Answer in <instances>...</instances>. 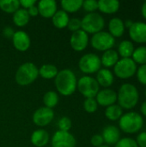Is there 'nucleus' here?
Returning <instances> with one entry per match:
<instances>
[{
  "label": "nucleus",
  "instance_id": "obj_1",
  "mask_svg": "<svg viewBox=\"0 0 146 147\" xmlns=\"http://www.w3.org/2000/svg\"><path fill=\"white\" fill-rule=\"evenodd\" d=\"M55 87L59 94L65 96L72 95L77 90V78L70 69H64L58 72L54 80Z\"/></svg>",
  "mask_w": 146,
  "mask_h": 147
},
{
  "label": "nucleus",
  "instance_id": "obj_2",
  "mask_svg": "<svg viewBox=\"0 0 146 147\" xmlns=\"http://www.w3.org/2000/svg\"><path fill=\"white\" fill-rule=\"evenodd\" d=\"M139 93L137 87L132 84H123L117 93L118 105L123 109H132L139 102Z\"/></svg>",
  "mask_w": 146,
  "mask_h": 147
},
{
  "label": "nucleus",
  "instance_id": "obj_3",
  "mask_svg": "<svg viewBox=\"0 0 146 147\" xmlns=\"http://www.w3.org/2000/svg\"><path fill=\"white\" fill-rule=\"evenodd\" d=\"M119 126L121 131L128 134L139 133L144 126L142 115L137 112H128L124 114L119 120Z\"/></svg>",
  "mask_w": 146,
  "mask_h": 147
},
{
  "label": "nucleus",
  "instance_id": "obj_4",
  "mask_svg": "<svg viewBox=\"0 0 146 147\" xmlns=\"http://www.w3.org/2000/svg\"><path fill=\"white\" fill-rule=\"evenodd\" d=\"M39 77V69L32 62H26L21 65L15 75V80L21 86H27L33 84Z\"/></svg>",
  "mask_w": 146,
  "mask_h": 147
},
{
  "label": "nucleus",
  "instance_id": "obj_5",
  "mask_svg": "<svg viewBox=\"0 0 146 147\" xmlns=\"http://www.w3.org/2000/svg\"><path fill=\"white\" fill-rule=\"evenodd\" d=\"M105 26V20L102 15L93 12L88 13L81 20V29L87 34H96L102 31Z\"/></svg>",
  "mask_w": 146,
  "mask_h": 147
},
{
  "label": "nucleus",
  "instance_id": "obj_6",
  "mask_svg": "<svg viewBox=\"0 0 146 147\" xmlns=\"http://www.w3.org/2000/svg\"><path fill=\"white\" fill-rule=\"evenodd\" d=\"M77 88L85 98H95L100 90L97 81L90 76L82 77L77 81Z\"/></svg>",
  "mask_w": 146,
  "mask_h": 147
},
{
  "label": "nucleus",
  "instance_id": "obj_7",
  "mask_svg": "<svg viewBox=\"0 0 146 147\" xmlns=\"http://www.w3.org/2000/svg\"><path fill=\"white\" fill-rule=\"evenodd\" d=\"M114 67L115 76L120 79H128L133 78L136 74L138 69L137 64L131 58L119 59Z\"/></svg>",
  "mask_w": 146,
  "mask_h": 147
},
{
  "label": "nucleus",
  "instance_id": "obj_8",
  "mask_svg": "<svg viewBox=\"0 0 146 147\" xmlns=\"http://www.w3.org/2000/svg\"><path fill=\"white\" fill-rule=\"evenodd\" d=\"M90 43L92 47L96 50L106 52L114 47L115 45V38H114L108 32L101 31L93 34Z\"/></svg>",
  "mask_w": 146,
  "mask_h": 147
},
{
  "label": "nucleus",
  "instance_id": "obj_9",
  "mask_svg": "<svg viewBox=\"0 0 146 147\" xmlns=\"http://www.w3.org/2000/svg\"><path fill=\"white\" fill-rule=\"evenodd\" d=\"M102 66L101 59L95 53H86L81 57L78 62L80 71L85 74H93L97 72Z\"/></svg>",
  "mask_w": 146,
  "mask_h": 147
},
{
  "label": "nucleus",
  "instance_id": "obj_10",
  "mask_svg": "<svg viewBox=\"0 0 146 147\" xmlns=\"http://www.w3.org/2000/svg\"><path fill=\"white\" fill-rule=\"evenodd\" d=\"M51 144L52 147H76L77 141L71 133L59 130L53 134Z\"/></svg>",
  "mask_w": 146,
  "mask_h": 147
},
{
  "label": "nucleus",
  "instance_id": "obj_11",
  "mask_svg": "<svg viewBox=\"0 0 146 147\" xmlns=\"http://www.w3.org/2000/svg\"><path fill=\"white\" fill-rule=\"evenodd\" d=\"M54 118V112L52 109L46 107L39 108L33 115V122L38 127H46Z\"/></svg>",
  "mask_w": 146,
  "mask_h": 147
},
{
  "label": "nucleus",
  "instance_id": "obj_12",
  "mask_svg": "<svg viewBox=\"0 0 146 147\" xmlns=\"http://www.w3.org/2000/svg\"><path fill=\"white\" fill-rule=\"evenodd\" d=\"M89 44V35L83 30L80 29L73 32L70 38V45L74 51L82 52Z\"/></svg>",
  "mask_w": 146,
  "mask_h": 147
},
{
  "label": "nucleus",
  "instance_id": "obj_13",
  "mask_svg": "<svg viewBox=\"0 0 146 147\" xmlns=\"http://www.w3.org/2000/svg\"><path fill=\"white\" fill-rule=\"evenodd\" d=\"M129 36L133 41L140 44L146 43V23L135 22L129 28Z\"/></svg>",
  "mask_w": 146,
  "mask_h": 147
},
{
  "label": "nucleus",
  "instance_id": "obj_14",
  "mask_svg": "<svg viewBox=\"0 0 146 147\" xmlns=\"http://www.w3.org/2000/svg\"><path fill=\"white\" fill-rule=\"evenodd\" d=\"M12 43L14 47L19 52H26L31 45L29 35L22 30L15 31L12 37Z\"/></svg>",
  "mask_w": 146,
  "mask_h": 147
},
{
  "label": "nucleus",
  "instance_id": "obj_15",
  "mask_svg": "<svg viewBox=\"0 0 146 147\" xmlns=\"http://www.w3.org/2000/svg\"><path fill=\"white\" fill-rule=\"evenodd\" d=\"M96 97L97 104L102 107H109L117 102V93L108 88L99 90Z\"/></svg>",
  "mask_w": 146,
  "mask_h": 147
},
{
  "label": "nucleus",
  "instance_id": "obj_16",
  "mask_svg": "<svg viewBox=\"0 0 146 147\" xmlns=\"http://www.w3.org/2000/svg\"><path fill=\"white\" fill-rule=\"evenodd\" d=\"M39 15L44 18H52L57 12V3L54 0H41L38 3Z\"/></svg>",
  "mask_w": 146,
  "mask_h": 147
},
{
  "label": "nucleus",
  "instance_id": "obj_17",
  "mask_svg": "<svg viewBox=\"0 0 146 147\" xmlns=\"http://www.w3.org/2000/svg\"><path fill=\"white\" fill-rule=\"evenodd\" d=\"M102 136L108 146H112L115 145L120 140V132L117 127L110 125L104 127Z\"/></svg>",
  "mask_w": 146,
  "mask_h": 147
},
{
  "label": "nucleus",
  "instance_id": "obj_18",
  "mask_svg": "<svg viewBox=\"0 0 146 147\" xmlns=\"http://www.w3.org/2000/svg\"><path fill=\"white\" fill-rule=\"evenodd\" d=\"M96 75V80L97 81L98 84L100 86H102L103 88L107 89L108 87H110L114 81V77L113 72L107 69V68H103V69H100L97 72Z\"/></svg>",
  "mask_w": 146,
  "mask_h": 147
},
{
  "label": "nucleus",
  "instance_id": "obj_19",
  "mask_svg": "<svg viewBox=\"0 0 146 147\" xmlns=\"http://www.w3.org/2000/svg\"><path fill=\"white\" fill-rule=\"evenodd\" d=\"M125 29L126 28L124 22L119 17H114L108 22V33L114 38L121 37L125 33Z\"/></svg>",
  "mask_w": 146,
  "mask_h": 147
},
{
  "label": "nucleus",
  "instance_id": "obj_20",
  "mask_svg": "<svg viewBox=\"0 0 146 147\" xmlns=\"http://www.w3.org/2000/svg\"><path fill=\"white\" fill-rule=\"evenodd\" d=\"M30 140L34 146L44 147L49 142V134L44 129H38L32 134Z\"/></svg>",
  "mask_w": 146,
  "mask_h": 147
},
{
  "label": "nucleus",
  "instance_id": "obj_21",
  "mask_svg": "<svg viewBox=\"0 0 146 147\" xmlns=\"http://www.w3.org/2000/svg\"><path fill=\"white\" fill-rule=\"evenodd\" d=\"M120 2L117 0H100L98 1V9L105 14H114L120 9Z\"/></svg>",
  "mask_w": 146,
  "mask_h": 147
},
{
  "label": "nucleus",
  "instance_id": "obj_22",
  "mask_svg": "<svg viewBox=\"0 0 146 147\" xmlns=\"http://www.w3.org/2000/svg\"><path fill=\"white\" fill-rule=\"evenodd\" d=\"M118 60H119V54L117 51L114 49H110V50L104 52L101 58L102 65L107 69L114 66L116 63L118 62Z\"/></svg>",
  "mask_w": 146,
  "mask_h": 147
},
{
  "label": "nucleus",
  "instance_id": "obj_23",
  "mask_svg": "<svg viewBox=\"0 0 146 147\" xmlns=\"http://www.w3.org/2000/svg\"><path fill=\"white\" fill-rule=\"evenodd\" d=\"M69 21H70L69 15L63 9L57 10V12L52 17V22L53 26L59 29L66 28Z\"/></svg>",
  "mask_w": 146,
  "mask_h": 147
},
{
  "label": "nucleus",
  "instance_id": "obj_24",
  "mask_svg": "<svg viewBox=\"0 0 146 147\" xmlns=\"http://www.w3.org/2000/svg\"><path fill=\"white\" fill-rule=\"evenodd\" d=\"M134 45L131 40H122L118 47V54L120 55L122 59H128L132 58V55L134 52Z\"/></svg>",
  "mask_w": 146,
  "mask_h": 147
},
{
  "label": "nucleus",
  "instance_id": "obj_25",
  "mask_svg": "<svg viewBox=\"0 0 146 147\" xmlns=\"http://www.w3.org/2000/svg\"><path fill=\"white\" fill-rule=\"evenodd\" d=\"M30 20V16L28 13V10L22 8H20L13 14V22L17 27L26 26Z\"/></svg>",
  "mask_w": 146,
  "mask_h": 147
},
{
  "label": "nucleus",
  "instance_id": "obj_26",
  "mask_svg": "<svg viewBox=\"0 0 146 147\" xmlns=\"http://www.w3.org/2000/svg\"><path fill=\"white\" fill-rule=\"evenodd\" d=\"M64 11L68 13H74L78 11L83 6L82 0H62L60 2Z\"/></svg>",
  "mask_w": 146,
  "mask_h": 147
},
{
  "label": "nucleus",
  "instance_id": "obj_27",
  "mask_svg": "<svg viewBox=\"0 0 146 147\" xmlns=\"http://www.w3.org/2000/svg\"><path fill=\"white\" fill-rule=\"evenodd\" d=\"M58 72H59L58 68L54 65H51V64L43 65L39 69V75L45 79L55 78Z\"/></svg>",
  "mask_w": 146,
  "mask_h": 147
},
{
  "label": "nucleus",
  "instance_id": "obj_28",
  "mask_svg": "<svg viewBox=\"0 0 146 147\" xmlns=\"http://www.w3.org/2000/svg\"><path fill=\"white\" fill-rule=\"evenodd\" d=\"M123 115V110L118 104H114L107 107L105 110V116L111 121H115L120 119Z\"/></svg>",
  "mask_w": 146,
  "mask_h": 147
},
{
  "label": "nucleus",
  "instance_id": "obj_29",
  "mask_svg": "<svg viewBox=\"0 0 146 147\" xmlns=\"http://www.w3.org/2000/svg\"><path fill=\"white\" fill-rule=\"evenodd\" d=\"M0 9L9 14H14L20 9V2L18 0H0Z\"/></svg>",
  "mask_w": 146,
  "mask_h": 147
},
{
  "label": "nucleus",
  "instance_id": "obj_30",
  "mask_svg": "<svg viewBox=\"0 0 146 147\" xmlns=\"http://www.w3.org/2000/svg\"><path fill=\"white\" fill-rule=\"evenodd\" d=\"M136 64L140 65H146V47L142 46L136 48L131 58Z\"/></svg>",
  "mask_w": 146,
  "mask_h": 147
},
{
  "label": "nucleus",
  "instance_id": "obj_31",
  "mask_svg": "<svg viewBox=\"0 0 146 147\" xmlns=\"http://www.w3.org/2000/svg\"><path fill=\"white\" fill-rule=\"evenodd\" d=\"M59 98L58 94L52 90L47 91L43 96V102L45 104V107L49 109L54 108L59 103Z\"/></svg>",
  "mask_w": 146,
  "mask_h": 147
},
{
  "label": "nucleus",
  "instance_id": "obj_32",
  "mask_svg": "<svg viewBox=\"0 0 146 147\" xmlns=\"http://www.w3.org/2000/svg\"><path fill=\"white\" fill-rule=\"evenodd\" d=\"M83 109L87 113L93 114L98 109L97 102L95 98H86L83 102Z\"/></svg>",
  "mask_w": 146,
  "mask_h": 147
},
{
  "label": "nucleus",
  "instance_id": "obj_33",
  "mask_svg": "<svg viewBox=\"0 0 146 147\" xmlns=\"http://www.w3.org/2000/svg\"><path fill=\"white\" fill-rule=\"evenodd\" d=\"M82 8H83V9L88 13H93L96 9H98V1H96V0L83 1Z\"/></svg>",
  "mask_w": 146,
  "mask_h": 147
},
{
  "label": "nucleus",
  "instance_id": "obj_34",
  "mask_svg": "<svg viewBox=\"0 0 146 147\" xmlns=\"http://www.w3.org/2000/svg\"><path fill=\"white\" fill-rule=\"evenodd\" d=\"M58 127L59 131L63 132H69V130L71 128V121L67 116H64L59 119L58 121Z\"/></svg>",
  "mask_w": 146,
  "mask_h": 147
},
{
  "label": "nucleus",
  "instance_id": "obj_35",
  "mask_svg": "<svg viewBox=\"0 0 146 147\" xmlns=\"http://www.w3.org/2000/svg\"><path fill=\"white\" fill-rule=\"evenodd\" d=\"M114 147H139L135 140L132 138H123L120 139L115 145Z\"/></svg>",
  "mask_w": 146,
  "mask_h": 147
},
{
  "label": "nucleus",
  "instance_id": "obj_36",
  "mask_svg": "<svg viewBox=\"0 0 146 147\" xmlns=\"http://www.w3.org/2000/svg\"><path fill=\"white\" fill-rule=\"evenodd\" d=\"M136 75H137V78L138 81L143 84L146 85V65H140L136 71Z\"/></svg>",
  "mask_w": 146,
  "mask_h": 147
},
{
  "label": "nucleus",
  "instance_id": "obj_37",
  "mask_svg": "<svg viewBox=\"0 0 146 147\" xmlns=\"http://www.w3.org/2000/svg\"><path fill=\"white\" fill-rule=\"evenodd\" d=\"M67 28L70 31H72V32L80 30L81 29V20L79 18H76V17L70 19Z\"/></svg>",
  "mask_w": 146,
  "mask_h": 147
},
{
  "label": "nucleus",
  "instance_id": "obj_38",
  "mask_svg": "<svg viewBox=\"0 0 146 147\" xmlns=\"http://www.w3.org/2000/svg\"><path fill=\"white\" fill-rule=\"evenodd\" d=\"M90 142H91L93 146L100 147L101 146L103 145L104 140H103L102 136L101 134H95V135L92 136V138L90 140Z\"/></svg>",
  "mask_w": 146,
  "mask_h": 147
},
{
  "label": "nucleus",
  "instance_id": "obj_39",
  "mask_svg": "<svg viewBox=\"0 0 146 147\" xmlns=\"http://www.w3.org/2000/svg\"><path fill=\"white\" fill-rule=\"evenodd\" d=\"M135 141L139 147H146V132L140 133L137 136Z\"/></svg>",
  "mask_w": 146,
  "mask_h": 147
},
{
  "label": "nucleus",
  "instance_id": "obj_40",
  "mask_svg": "<svg viewBox=\"0 0 146 147\" xmlns=\"http://www.w3.org/2000/svg\"><path fill=\"white\" fill-rule=\"evenodd\" d=\"M20 2V6L22 7V9H28L30 7H32L33 5H34L36 3L35 0H21Z\"/></svg>",
  "mask_w": 146,
  "mask_h": 147
},
{
  "label": "nucleus",
  "instance_id": "obj_41",
  "mask_svg": "<svg viewBox=\"0 0 146 147\" xmlns=\"http://www.w3.org/2000/svg\"><path fill=\"white\" fill-rule=\"evenodd\" d=\"M14 34H15V31L13 30L11 27H5L3 30V35L8 39H12Z\"/></svg>",
  "mask_w": 146,
  "mask_h": 147
},
{
  "label": "nucleus",
  "instance_id": "obj_42",
  "mask_svg": "<svg viewBox=\"0 0 146 147\" xmlns=\"http://www.w3.org/2000/svg\"><path fill=\"white\" fill-rule=\"evenodd\" d=\"M28 13L29 15V16H37L39 15V10H38V7L34 4L32 7H30L29 9H27Z\"/></svg>",
  "mask_w": 146,
  "mask_h": 147
},
{
  "label": "nucleus",
  "instance_id": "obj_43",
  "mask_svg": "<svg viewBox=\"0 0 146 147\" xmlns=\"http://www.w3.org/2000/svg\"><path fill=\"white\" fill-rule=\"evenodd\" d=\"M140 112L144 116H146V101H145L142 103V105L140 107Z\"/></svg>",
  "mask_w": 146,
  "mask_h": 147
},
{
  "label": "nucleus",
  "instance_id": "obj_44",
  "mask_svg": "<svg viewBox=\"0 0 146 147\" xmlns=\"http://www.w3.org/2000/svg\"><path fill=\"white\" fill-rule=\"evenodd\" d=\"M141 13H142V16L146 20V1L143 3L142 5V8H141Z\"/></svg>",
  "mask_w": 146,
  "mask_h": 147
},
{
  "label": "nucleus",
  "instance_id": "obj_45",
  "mask_svg": "<svg viewBox=\"0 0 146 147\" xmlns=\"http://www.w3.org/2000/svg\"><path fill=\"white\" fill-rule=\"evenodd\" d=\"M133 22H133L132 20H126V22H124V24H125V28H130L132 27V25L133 24Z\"/></svg>",
  "mask_w": 146,
  "mask_h": 147
},
{
  "label": "nucleus",
  "instance_id": "obj_46",
  "mask_svg": "<svg viewBox=\"0 0 146 147\" xmlns=\"http://www.w3.org/2000/svg\"><path fill=\"white\" fill-rule=\"evenodd\" d=\"M100 147H110L109 146H108V145H102V146H101Z\"/></svg>",
  "mask_w": 146,
  "mask_h": 147
},
{
  "label": "nucleus",
  "instance_id": "obj_47",
  "mask_svg": "<svg viewBox=\"0 0 146 147\" xmlns=\"http://www.w3.org/2000/svg\"><path fill=\"white\" fill-rule=\"evenodd\" d=\"M145 97H146V90H145Z\"/></svg>",
  "mask_w": 146,
  "mask_h": 147
}]
</instances>
